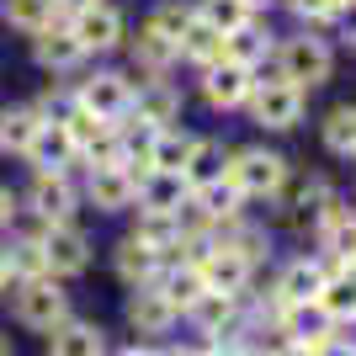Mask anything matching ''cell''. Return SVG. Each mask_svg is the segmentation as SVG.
Instances as JSON below:
<instances>
[{"label": "cell", "mask_w": 356, "mask_h": 356, "mask_svg": "<svg viewBox=\"0 0 356 356\" xmlns=\"http://www.w3.org/2000/svg\"><path fill=\"white\" fill-rule=\"evenodd\" d=\"M319 309L341 325V319H356V271H330V282H325V293L314 298Z\"/></svg>", "instance_id": "22"}, {"label": "cell", "mask_w": 356, "mask_h": 356, "mask_svg": "<svg viewBox=\"0 0 356 356\" xmlns=\"http://www.w3.org/2000/svg\"><path fill=\"white\" fill-rule=\"evenodd\" d=\"M134 239H144L149 250H170V245L181 239L176 213H149V208H138V229H134Z\"/></svg>", "instance_id": "29"}, {"label": "cell", "mask_w": 356, "mask_h": 356, "mask_svg": "<svg viewBox=\"0 0 356 356\" xmlns=\"http://www.w3.org/2000/svg\"><path fill=\"white\" fill-rule=\"evenodd\" d=\"M250 90H255V80H250V70L245 64H234V59H218V64H208V74H202V96H208V106H239V102H250Z\"/></svg>", "instance_id": "9"}, {"label": "cell", "mask_w": 356, "mask_h": 356, "mask_svg": "<svg viewBox=\"0 0 356 356\" xmlns=\"http://www.w3.org/2000/svg\"><path fill=\"white\" fill-rule=\"evenodd\" d=\"M122 356H160V351H144V346H128Z\"/></svg>", "instance_id": "42"}, {"label": "cell", "mask_w": 356, "mask_h": 356, "mask_svg": "<svg viewBox=\"0 0 356 356\" xmlns=\"http://www.w3.org/2000/svg\"><path fill=\"white\" fill-rule=\"evenodd\" d=\"M250 112H255L261 128L287 134V128H298V118H303V90L287 86L282 74H277V80H261V86L250 90Z\"/></svg>", "instance_id": "4"}, {"label": "cell", "mask_w": 356, "mask_h": 356, "mask_svg": "<svg viewBox=\"0 0 356 356\" xmlns=\"http://www.w3.org/2000/svg\"><path fill=\"white\" fill-rule=\"evenodd\" d=\"M186 176L181 170H144L138 176V208H149V213H176L181 202H186Z\"/></svg>", "instance_id": "12"}, {"label": "cell", "mask_w": 356, "mask_h": 356, "mask_svg": "<svg viewBox=\"0 0 356 356\" xmlns=\"http://www.w3.org/2000/svg\"><path fill=\"white\" fill-rule=\"evenodd\" d=\"M277 356H319V351H314V346H298V341H293L287 351H277Z\"/></svg>", "instance_id": "40"}, {"label": "cell", "mask_w": 356, "mask_h": 356, "mask_svg": "<svg viewBox=\"0 0 356 356\" xmlns=\"http://www.w3.org/2000/svg\"><path fill=\"white\" fill-rule=\"evenodd\" d=\"M325 149H335V154H356V106L330 112V122H325Z\"/></svg>", "instance_id": "35"}, {"label": "cell", "mask_w": 356, "mask_h": 356, "mask_svg": "<svg viewBox=\"0 0 356 356\" xmlns=\"http://www.w3.org/2000/svg\"><path fill=\"white\" fill-rule=\"evenodd\" d=\"M70 32L80 38V48H118L122 43V16H118V6H106V0H86V6H74V22H70Z\"/></svg>", "instance_id": "6"}, {"label": "cell", "mask_w": 356, "mask_h": 356, "mask_svg": "<svg viewBox=\"0 0 356 356\" xmlns=\"http://www.w3.org/2000/svg\"><path fill=\"white\" fill-rule=\"evenodd\" d=\"M6 22L22 32H43L54 27V0H6Z\"/></svg>", "instance_id": "34"}, {"label": "cell", "mask_w": 356, "mask_h": 356, "mask_svg": "<svg viewBox=\"0 0 356 356\" xmlns=\"http://www.w3.org/2000/svg\"><path fill=\"white\" fill-rule=\"evenodd\" d=\"M154 271H160V250H149L144 239H122L118 245V277L128 287H144V282H154Z\"/></svg>", "instance_id": "18"}, {"label": "cell", "mask_w": 356, "mask_h": 356, "mask_svg": "<svg viewBox=\"0 0 356 356\" xmlns=\"http://www.w3.org/2000/svg\"><path fill=\"white\" fill-rule=\"evenodd\" d=\"M11 213H16V197L6 192V186H0V229H6V223H11Z\"/></svg>", "instance_id": "39"}, {"label": "cell", "mask_w": 356, "mask_h": 356, "mask_svg": "<svg viewBox=\"0 0 356 356\" xmlns=\"http://www.w3.org/2000/svg\"><path fill=\"white\" fill-rule=\"evenodd\" d=\"M134 59L144 64V70H165V64L176 59V43H170V38H165L160 27H138V38H134Z\"/></svg>", "instance_id": "30"}, {"label": "cell", "mask_w": 356, "mask_h": 356, "mask_svg": "<svg viewBox=\"0 0 356 356\" xmlns=\"http://www.w3.org/2000/svg\"><path fill=\"white\" fill-rule=\"evenodd\" d=\"M48 356H102V330L64 319L59 330H48Z\"/></svg>", "instance_id": "17"}, {"label": "cell", "mask_w": 356, "mask_h": 356, "mask_svg": "<svg viewBox=\"0 0 356 356\" xmlns=\"http://www.w3.org/2000/svg\"><path fill=\"white\" fill-rule=\"evenodd\" d=\"M239 202H245V197H239L234 181H213V186H202V192H197V208L208 213L213 223H218V218H234Z\"/></svg>", "instance_id": "32"}, {"label": "cell", "mask_w": 356, "mask_h": 356, "mask_svg": "<svg viewBox=\"0 0 356 356\" xmlns=\"http://www.w3.org/2000/svg\"><path fill=\"white\" fill-rule=\"evenodd\" d=\"M223 176L239 186V197H271V192H282V181H287V160L271 154V149H239Z\"/></svg>", "instance_id": "3"}, {"label": "cell", "mask_w": 356, "mask_h": 356, "mask_svg": "<svg viewBox=\"0 0 356 356\" xmlns=\"http://www.w3.org/2000/svg\"><path fill=\"white\" fill-rule=\"evenodd\" d=\"M80 149H74V138H70V128L64 122H38V134H32V144H27V160L32 165H43V170H59L64 160H74Z\"/></svg>", "instance_id": "16"}, {"label": "cell", "mask_w": 356, "mask_h": 356, "mask_svg": "<svg viewBox=\"0 0 356 356\" xmlns=\"http://www.w3.org/2000/svg\"><path fill=\"white\" fill-rule=\"evenodd\" d=\"M330 325H335V319H330L319 303H293V309H287V330L298 335V346H314V351H319V346L330 341Z\"/></svg>", "instance_id": "21"}, {"label": "cell", "mask_w": 356, "mask_h": 356, "mask_svg": "<svg viewBox=\"0 0 356 356\" xmlns=\"http://www.w3.org/2000/svg\"><path fill=\"white\" fill-rule=\"evenodd\" d=\"M38 112L32 106H6L0 112V149H16V154H27V144H32V134H38Z\"/></svg>", "instance_id": "25"}, {"label": "cell", "mask_w": 356, "mask_h": 356, "mask_svg": "<svg viewBox=\"0 0 356 356\" xmlns=\"http://www.w3.org/2000/svg\"><path fill=\"white\" fill-rule=\"evenodd\" d=\"M186 314H192V319H197L202 330H208V335H218V330L229 325V319H234V298H229V293H202V298H197V303H192Z\"/></svg>", "instance_id": "33"}, {"label": "cell", "mask_w": 356, "mask_h": 356, "mask_svg": "<svg viewBox=\"0 0 356 356\" xmlns=\"http://www.w3.org/2000/svg\"><path fill=\"white\" fill-rule=\"evenodd\" d=\"M165 293V303L170 309H192L197 298L208 293V282H202V271H197V261H186V266H176V271H165L160 282H154Z\"/></svg>", "instance_id": "20"}, {"label": "cell", "mask_w": 356, "mask_h": 356, "mask_svg": "<svg viewBox=\"0 0 356 356\" xmlns=\"http://www.w3.org/2000/svg\"><path fill=\"white\" fill-rule=\"evenodd\" d=\"M197 22V11L192 6H160V11L149 16V27H160L170 43H176V54H181V38H186V27Z\"/></svg>", "instance_id": "36"}, {"label": "cell", "mask_w": 356, "mask_h": 356, "mask_svg": "<svg viewBox=\"0 0 356 356\" xmlns=\"http://www.w3.org/2000/svg\"><path fill=\"white\" fill-rule=\"evenodd\" d=\"M16 319L27 330H59L64 319H70V298H64V287L54 282V277H32V282H22V293H16Z\"/></svg>", "instance_id": "2"}, {"label": "cell", "mask_w": 356, "mask_h": 356, "mask_svg": "<svg viewBox=\"0 0 356 356\" xmlns=\"http://www.w3.org/2000/svg\"><path fill=\"white\" fill-rule=\"evenodd\" d=\"M325 282H330V266H319V261H293V266L282 271V282H277V298H282V309L314 303V298L325 293Z\"/></svg>", "instance_id": "14"}, {"label": "cell", "mask_w": 356, "mask_h": 356, "mask_svg": "<svg viewBox=\"0 0 356 356\" xmlns=\"http://www.w3.org/2000/svg\"><path fill=\"white\" fill-rule=\"evenodd\" d=\"M0 287H6V261H0Z\"/></svg>", "instance_id": "45"}, {"label": "cell", "mask_w": 356, "mask_h": 356, "mask_svg": "<svg viewBox=\"0 0 356 356\" xmlns=\"http://www.w3.org/2000/svg\"><path fill=\"white\" fill-rule=\"evenodd\" d=\"M128 325L138 330V335H165V330L176 325V309L165 303L160 287H134V298H128Z\"/></svg>", "instance_id": "13"}, {"label": "cell", "mask_w": 356, "mask_h": 356, "mask_svg": "<svg viewBox=\"0 0 356 356\" xmlns=\"http://www.w3.org/2000/svg\"><path fill=\"white\" fill-rule=\"evenodd\" d=\"M346 0H293V11L303 16V22H325V16H341Z\"/></svg>", "instance_id": "38"}, {"label": "cell", "mask_w": 356, "mask_h": 356, "mask_svg": "<svg viewBox=\"0 0 356 356\" xmlns=\"http://www.w3.org/2000/svg\"><path fill=\"white\" fill-rule=\"evenodd\" d=\"M245 6H250V11H255V6H261V0H245Z\"/></svg>", "instance_id": "46"}, {"label": "cell", "mask_w": 356, "mask_h": 356, "mask_svg": "<svg viewBox=\"0 0 356 356\" xmlns=\"http://www.w3.org/2000/svg\"><path fill=\"white\" fill-rule=\"evenodd\" d=\"M330 48H325V38H309V32H298V38H287L282 43V54H277V70H282V80L287 86H298V90H314L319 80H330Z\"/></svg>", "instance_id": "1"}, {"label": "cell", "mask_w": 356, "mask_h": 356, "mask_svg": "<svg viewBox=\"0 0 356 356\" xmlns=\"http://www.w3.org/2000/svg\"><path fill=\"white\" fill-rule=\"evenodd\" d=\"M90 202L102 213H122V208H134L138 202V181L122 170V165H90Z\"/></svg>", "instance_id": "10"}, {"label": "cell", "mask_w": 356, "mask_h": 356, "mask_svg": "<svg viewBox=\"0 0 356 356\" xmlns=\"http://www.w3.org/2000/svg\"><path fill=\"white\" fill-rule=\"evenodd\" d=\"M43 261H48V277H74V271L90 266V239L74 229V223H48L43 234Z\"/></svg>", "instance_id": "5"}, {"label": "cell", "mask_w": 356, "mask_h": 356, "mask_svg": "<svg viewBox=\"0 0 356 356\" xmlns=\"http://www.w3.org/2000/svg\"><path fill=\"white\" fill-rule=\"evenodd\" d=\"M32 54H38V64H43V70H74V64L86 59V48H80V38H74L70 27H43V32H32Z\"/></svg>", "instance_id": "15"}, {"label": "cell", "mask_w": 356, "mask_h": 356, "mask_svg": "<svg viewBox=\"0 0 356 356\" xmlns=\"http://www.w3.org/2000/svg\"><path fill=\"white\" fill-rule=\"evenodd\" d=\"M330 250H335L341 266H356V223L351 218H346L341 229H330Z\"/></svg>", "instance_id": "37"}, {"label": "cell", "mask_w": 356, "mask_h": 356, "mask_svg": "<svg viewBox=\"0 0 356 356\" xmlns=\"http://www.w3.org/2000/svg\"><path fill=\"white\" fill-rule=\"evenodd\" d=\"M0 356H11V341H6V335H0Z\"/></svg>", "instance_id": "43"}, {"label": "cell", "mask_w": 356, "mask_h": 356, "mask_svg": "<svg viewBox=\"0 0 356 356\" xmlns=\"http://www.w3.org/2000/svg\"><path fill=\"white\" fill-rule=\"evenodd\" d=\"M266 48H271V32H261L255 22H245L239 32H229V38H223V59H234V64H245V70H255V64L266 59Z\"/></svg>", "instance_id": "23"}, {"label": "cell", "mask_w": 356, "mask_h": 356, "mask_svg": "<svg viewBox=\"0 0 356 356\" xmlns=\"http://www.w3.org/2000/svg\"><path fill=\"white\" fill-rule=\"evenodd\" d=\"M223 170H229V160H223V144H213V138H197L192 144V160H186V186L192 192H202V186H213V181H223Z\"/></svg>", "instance_id": "19"}, {"label": "cell", "mask_w": 356, "mask_h": 356, "mask_svg": "<svg viewBox=\"0 0 356 356\" xmlns=\"http://www.w3.org/2000/svg\"><path fill=\"white\" fill-rule=\"evenodd\" d=\"M176 112H181L176 86H165V80H149V86L138 90V118H144V122L165 128V122H176Z\"/></svg>", "instance_id": "24"}, {"label": "cell", "mask_w": 356, "mask_h": 356, "mask_svg": "<svg viewBox=\"0 0 356 356\" xmlns=\"http://www.w3.org/2000/svg\"><path fill=\"white\" fill-rule=\"evenodd\" d=\"M74 208V186L64 181V170H38L32 176V213L43 223H64Z\"/></svg>", "instance_id": "11"}, {"label": "cell", "mask_w": 356, "mask_h": 356, "mask_svg": "<svg viewBox=\"0 0 356 356\" xmlns=\"http://www.w3.org/2000/svg\"><path fill=\"white\" fill-rule=\"evenodd\" d=\"M181 54H186L192 64H202V70H208V64L223 59V32H213L208 22L197 16L192 27H186V38H181Z\"/></svg>", "instance_id": "26"}, {"label": "cell", "mask_w": 356, "mask_h": 356, "mask_svg": "<svg viewBox=\"0 0 356 356\" xmlns=\"http://www.w3.org/2000/svg\"><path fill=\"white\" fill-rule=\"evenodd\" d=\"M197 16H202L213 32H223V38H229V32H239L245 22H250V6H245V0H202V6H197Z\"/></svg>", "instance_id": "31"}, {"label": "cell", "mask_w": 356, "mask_h": 356, "mask_svg": "<svg viewBox=\"0 0 356 356\" xmlns=\"http://www.w3.org/2000/svg\"><path fill=\"white\" fill-rule=\"evenodd\" d=\"M197 271H202V282H208V293H229V298H239V287L250 282V261L223 239V245H213L202 261H197Z\"/></svg>", "instance_id": "7"}, {"label": "cell", "mask_w": 356, "mask_h": 356, "mask_svg": "<svg viewBox=\"0 0 356 356\" xmlns=\"http://www.w3.org/2000/svg\"><path fill=\"white\" fill-rule=\"evenodd\" d=\"M192 144H197V138L176 134V128H160V138H154V154H149V170H186V160H192Z\"/></svg>", "instance_id": "27"}, {"label": "cell", "mask_w": 356, "mask_h": 356, "mask_svg": "<svg viewBox=\"0 0 356 356\" xmlns=\"http://www.w3.org/2000/svg\"><path fill=\"white\" fill-rule=\"evenodd\" d=\"M0 261H6V277H22V282H32V277H48L43 239H16L11 255H0Z\"/></svg>", "instance_id": "28"}, {"label": "cell", "mask_w": 356, "mask_h": 356, "mask_svg": "<svg viewBox=\"0 0 356 356\" xmlns=\"http://www.w3.org/2000/svg\"><path fill=\"white\" fill-rule=\"evenodd\" d=\"M202 356H239V351H234V346H229V351H223V346H208Z\"/></svg>", "instance_id": "41"}, {"label": "cell", "mask_w": 356, "mask_h": 356, "mask_svg": "<svg viewBox=\"0 0 356 356\" xmlns=\"http://www.w3.org/2000/svg\"><path fill=\"white\" fill-rule=\"evenodd\" d=\"M80 106H86L90 118H102V122H118V118H128L134 90H128L122 74H90L86 86H80Z\"/></svg>", "instance_id": "8"}, {"label": "cell", "mask_w": 356, "mask_h": 356, "mask_svg": "<svg viewBox=\"0 0 356 356\" xmlns=\"http://www.w3.org/2000/svg\"><path fill=\"white\" fill-rule=\"evenodd\" d=\"M160 356H192V351H160Z\"/></svg>", "instance_id": "44"}]
</instances>
